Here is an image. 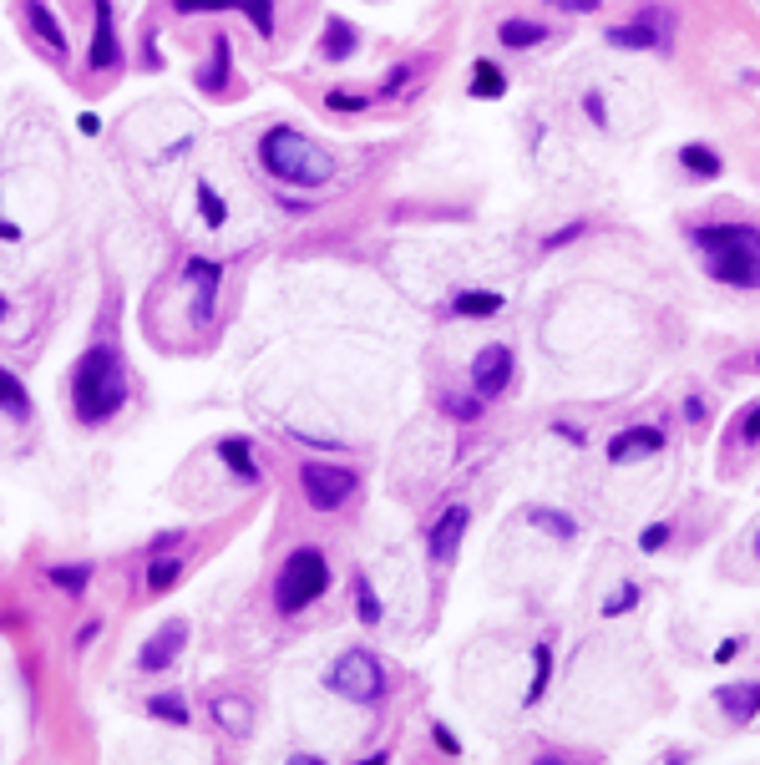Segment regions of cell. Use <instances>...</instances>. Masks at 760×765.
Returning <instances> with one entry per match:
<instances>
[{
  "label": "cell",
  "instance_id": "1",
  "mask_svg": "<svg viewBox=\"0 0 760 765\" xmlns=\"http://www.w3.org/2000/svg\"><path fill=\"white\" fill-rule=\"evenodd\" d=\"M695 244L705 249L710 279L735 289H760V228L750 223H700Z\"/></svg>",
  "mask_w": 760,
  "mask_h": 765
},
{
  "label": "cell",
  "instance_id": "2",
  "mask_svg": "<svg viewBox=\"0 0 760 765\" xmlns=\"http://www.w3.org/2000/svg\"><path fill=\"white\" fill-rule=\"evenodd\" d=\"M259 163L269 168V178L294 183V188H325L335 178V158H330L320 142H310L304 132H294V127H269L264 132Z\"/></svg>",
  "mask_w": 760,
  "mask_h": 765
},
{
  "label": "cell",
  "instance_id": "3",
  "mask_svg": "<svg viewBox=\"0 0 760 765\" xmlns=\"http://www.w3.org/2000/svg\"><path fill=\"white\" fill-rule=\"evenodd\" d=\"M127 401V380H122V360L112 345H97L82 355V365H76V380H71V406L76 416H82L87 426H102L122 411Z\"/></svg>",
  "mask_w": 760,
  "mask_h": 765
},
{
  "label": "cell",
  "instance_id": "4",
  "mask_svg": "<svg viewBox=\"0 0 760 765\" xmlns=\"http://www.w3.org/2000/svg\"><path fill=\"white\" fill-rule=\"evenodd\" d=\"M325 588H330V563H325V553L299 548V553L284 563V573H279V608H284V614H299V608H310Z\"/></svg>",
  "mask_w": 760,
  "mask_h": 765
},
{
  "label": "cell",
  "instance_id": "5",
  "mask_svg": "<svg viewBox=\"0 0 760 765\" xmlns=\"http://www.w3.org/2000/svg\"><path fill=\"white\" fill-rule=\"evenodd\" d=\"M330 690L345 695V700H355V705H370V700L386 695V669H380L375 654L350 649V654H340L335 669H330Z\"/></svg>",
  "mask_w": 760,
  "mask_h": 765
},
{
  "label": "cell",
  "instance_id": "6",
  "mask_svg": "<svg viewBox=\"0 0 760 765\" xmlns=\"http://www.w3.org/2000/svg\"><path fill=\"white\" fill-rule=\"evenodd\" d=\"M299 487H304V502L315 512H335L355 497V472L350 467H325V462H310L299 472Z\"/></svg>",
  "mask_w": 760,
  "mask_h": 765
},
{
  "label": "cell",
  "instance_id": "7",
  "mask_svg": "<svg viewBox=\"0 0 760 765\" xmlns=\"http://www.w3.org/2000/svg\"><path fill=\"white\" fill-rule=\"evenodd\" d=\"M608 46H619V51H659L669 46V16L664 11H644L624 26H608Z\"/></svg>",
  "mask_w": 760,
  "mask_h": 765
},
{
  "label": "cell",
  "instance_id": "8",
  "mask_svg": "<svg viewBox=\"0 0 760 765\" xmlns=\"http://www.w3.org/2000/svg\"><path fill=\"white\" fill-rule=\"evenodd\" d=\"M507 380H512V350H507V345H487V350L472 360V391H477L482 401H492V396L507 391Z\"/></svg>",
  "mask_w": 760,
  "mask_h": 765
},
{
  "label": "cell",
  "instance_id": "9",
  "mask_svg": "<svg viewBox=\"0 0 760 765\" xmlns=\"http://www.w3.org/2000/svg\"><path fill=\"white\" fill-rule=\"evenodd\" d=\"M92 21H97V31H92V51H87V66H97V71H112V66H122L117 21H112V6H107V0H92Z\"/></svg>",
  "mask_w": 760,
  "mask_h": 765
},
{
  "label": "cell",
  "instance_id": "10",
  "mask_svg": "<svg viewBox=\"0 0 760 765\" xmlns=\"http://www.w3.org/2000/svg\"><path fill=\"white\" fill-rule=\"evenodd\" d=\"M173 6L183 16H193V11H244L264 41L274 36V0H173Z\"/></svg>",
  "mask_w": 760,
  "mask_h": 765
},
{
  "label": "cell",
  "instance_id": "11",
  "mask_svg": "<svg viewBox=\"0 0 760 765\" xmlns=\"http://www.w3.org/2000/svg\"><path fill=\"white\" fill-rule=\"evenodd\" d=\"M183 644H188V629H183V624H163L158 634H152V639L142 644L137 664H142L147 674H158V669H168V664L183 654Z\"/></svg>",
  "mask_w": 760,
  "mask_h": 765
},
{
  "label": "cell",
  "instance_id": "12",
  "mask_svg": "<svg viewBox=\"0 0 760 765\" xmlns=\"http://www.w3.org/2000/svg\"><path fill=\"white\" fill-rule=\"evenodd\" d=\"M664 446V431L659 426H629L608 441V462H634V456H654Z\"/></svg>",
  "mask_w": 760,
  "mask_h": 765
},
{
  "label": "cell",
  "instance_id": "13",
  "mask_svg": "<svg viewBox=\"0 0 760 765\" xmlns=\"http://www.w3.org/2000/svg\"><path fill=\"white\" fill-rule=\"evenodd\" d=\"M462 532H467V507H446V517L431 527V558L451 563L456 548H462Z\"/></svg>",
  "mask_w": 760,
  "mask_h": 765
},
{
  "label": "cell",
  "instance_id": "14",
  "mask_svg": "<svg viewBox=\"0 0 760 765\" xmlns=\"http://www.w3.org/2000/svg\"><path fill=\"white\" fill-rule=\"evenodd\" d=\"M26 26H31V36L46 46V56H51V61H66V51H71V46H66V36H61L56 16L41 6V0H26Z\"/></svg>",
  "mask_w": 760,
  "mask_h": 765
},
{
  "label": "cell",
  "instance_id": "15",
  "mask_svg": "<svg viewBox=\"0 0 760 765\" xmlns=\"http://www.w3.org/2000/svg\"><path fill=\"white\" fill-rule=\"evenodd\" d=\"M715 700H720V710H725V715L750 720V715H760V679H745V684H720Z\"/></svg>",
  "mask_w": 760,
  "mask_h": 765
},
{
  "label": "cell",
  "instance_id": "16",
  "mask_svg": "<svg viewBox=\"0 0 760 765\" xmlns=\"http://www.w3.org/2000/svg\"><path fill=\"white\" fill-rule=\"evenodd\" d=\"M218 264L213 259H193L188 264V279L198 284V304H193V320H208V310H213V294H218Z\"/></svg>",
  "mask_w": 760,
  "mask_h": 765
},
{
  "label": "cell",
  "instance_id": "17",
  "mask_svg": "<svg viewBox=\"0 0 760 765\" xmlns=\"http://www.w3.org/2000/svg\"><path fill=\"white\" fill-rule=\"evenodd\" d=\"M0 411H6L11 421H31V396H26V386L11 370H0Z\"/></svg>",
  "mask_w": 760,
  "mask_h": 765
},
{
  "label": "cell",
  "instance_id": "18",
  "mask_svg": "<svg viewBox=\"0 0 760 765\" xmlns=\"http://www.w3.org/2000/svg\"><path fill=\"white\" fill-rule=\"evenodd\" d=\"M679 163L690 168V173H700V178H720V173H725L720 152H715V147H705V142H690V147H679Z\"/></svg>",
  "mask_w": 760,
  "mask_h": 765
},
{
  "label": "cell",
  "instance_id": "19",
  "mask_svg": "<svg viewBox=\"0 0 760 765\" xmlns=\"http://www.w3.org/2000/svg\"><path fill=\"white\" fill-rule=\"evenodd\" d=\"M497 36H502V46L522 51V46H538V41H548V26H538V21H502V26H497Z\"/></svg>",
  "mask_w": 760,
  "mask_h": 765
},
{
  "label": "cell",
  "instance_id": "20",
  "mask_svg": "<svg viewBox=\"0 0 760 765\" xmlns=\"http://www.w3.org/2000/svg\"><path fill=\"white\" fill-rule=\"evenodd\" d=\"M456 315H467V320H487V315H497L502 310V294H482V289H467V294H456V304H451Z\"/></svg>",
  "mask_w": 760,
  "mask_h": 765
},
{
  "label": "cell",
  "instance_id": "21",
  "mask_svg": "<svg viewBox=\"0 0 760 765\" xmlns=\"http://www.w3.org/2000/svg\"><path fill=\"white\" fill-rule=\"evenodd\" d=\"M198 87L203 92H223L228 87V41L223 36H213V61H208V71H198Z\"/></svg>",
  "mask_w": 760,
  "mask_h": 765
},
{
  "label": "cell",
  "instance_id": "22",
  "mask_svg": "<svg viewBox=\"0 0 760 765\" xmlns=\"http://www.w3.org/2000/svg\"><path fill=\"white\" fill-rule=\"evenodd\" d=\"M218 456L228 467H234V477H244V482H259V467H254V451L244 446V441H223L218 446Z\"/></svg>",
  "mask_w": 760,
  "mask_h": 765
},
{
  "label": "cell",
  "instance_id": "23",
  "mask_svg": "<svg viewBox=\"0 0 760 765\" xmlns=\"http://www.w3.org/2000/svg\"><path fill=\"white\" fill-rule=\"evenodd\" d=\"M350 51H355V31H350V21L335 16V21L325 26V61H345Z\"/></svg>",
  "mask_w": 760,
  "mask_h": 765
},
{
  "label": "cell",
  "instance_id": "24",
  "mask_svg": "<svg viewBox=\"0 0 760 765\" xmlns=\"http://www.w3.org/2000/svg\"><path fill=\"white\" fill-rule=\"evenodd\" d=\"M502 92H507V76L492 61H477V71H472V97H502Z\"/></svg>",
  "mask_w": 760,
  "mask_h": 765
},
{
  "label": "cell",
  "instance_id": "25",
  "mask_svg": "<svg viewBox=\"0 0 760 765\" xmlns=\"http://www.w3.org/2000/svg\"><path fill=\"white\" fill-rule=\"evenodd\" d=\"M213 710H218V725H223L228 735H244V730H249V705H239V700H218Z\"/></svg>",
  "mask_w": 760,
  "mask_h": 765
},
{
  "label": "cell",
  "instance_id": "26",
  "mask_svg": "<svg viewBox=\"0 0 760 765\" xmlns=\"http://www.w3.org/2000/svg\"><path fill=\"white\" fill-rule=\"evenodd\" d=\"M532 664H538V674H532V690H527V700H543L548 679H553V649H548V644H538V649H532Z\"/></svg>",
  "mask_w": 760,
  "mask_h": 765
},
{
  "label": "cell",
  "instance_id": "27",
  "mask_svg": "<svg viewBox=\"0 0 760 765\" xmlns=\"http://www.w3.org/2000/svg\"><path fill=\"white\" fill-rule=\"evenodd\" d=\"M527 522H538V527H548V532H553V538H573V532H578V527H573V517H558L553 507H532V512H527Z\"/></svg>",
  "mask_w": 760,
  "mask_h": 765
},
{
  "label": "cell",
  "instance_id": "28",
  "mask_svg": "<svg viewBox=\"0 0 760 765\" xmlns=\"http://www.w3.org/2000/svg\"><path fill=\"white\" fill-rule=\"evenodd\" d=\"M355 614H360V624H380V598L365 578H355Z\"/></svg>",
  "mask_w": 760,
  "mask_h": 765
},
{
  "label": "cell",
  "instance_id": "29",
  "mask_svg": "<svg viewBox=\"0 0 760 765\" xmlns=\"http://www.w3.org/2000/svg\"><path fill=\"white\" fill-rule=\"evenodd\" d=\"M198 208H203V218H208V228H223L228 223V203L218 198V188H198Z\"/></svg>",
  "mask_w": 760,
  "mask_h": 765
},
{
  "label": "cell",
  "instance_id": "30",
  "mask_svg": "<svg viewBox=\"0 0 760 765\" xmlns=\"http://www.w3.org/2000/svg\"><path fill=\"white\" fill-rule=\"evenodd\" d=\"M147 710L158 715V720H168V725H188V705H183L178 695H158V700H152Z\"/></svg>",
  "mask_w": 760,
  "mask_h": 765
},
{
  "label": "cell",
  "instance_id": "31",
  "mask_svg": "<svg viewBox=\"0 0 760 765\" xmlns=\"http://www.w3.org/2000/svg\"><path fill=\"white\" fill-rule=\"evenodd\" d=\"M46 578H51L56 588H66V593H82V588L92 583V568H51Z\"/></svg>",
  "mask_w": 760,
  "mask_h": 765
},
{
  "label": "cell",
  "instance_id": "32",
  "mask_svg": "<svg viewBox=\"0 0 760 765\" xmlns=\"http://www.w3.org/2000/svg\"><path fill=\"white\" fill-rule=\"evenodd\" d=\"M173 578H178V563H173V558H168V563L158 558V563L147 568V588H152V593H163V588H168Z\"/></svg>",
  "mask_w": 760,
  "mask_h": 765
},
{
  "label": "cell",
  "instance_id": "33",
  "mask_svg": "<svg viewBox=\"0 0 760 765\" xmlns=\"http://www.w3.org/2000/svg\"><path fill=\"white\" fill-rule=\"evenodd\" d=\"M634 603H639V588H634V583H624L614 603H603V614H608V619H619V614H629Z\"/></svg>",
  "mask_w": 760,
  "mask_h": 765
},
{
  "label": "cell",
  "instance_id": "34",
  "mask_svg": "<svg viewBox=\"0 0 760 765\" xmlns=\"http://www.w3.org/2000/svg\"><path fill=\"white\" fill-rule=\"evenodd\" d=\"M664 543H669V527H664V522H654V527H644V538H639V548H644V553H659Z\"/></svg>",
  "mask_w": 760,
  "mask_h": 765
},
{
  "label": "cell",
  "instance_id": "35",
  "mask_svg": "<svg viewBox=\"0 0 760 765\" xmlns=\"http://www.w3.org/2000/svg\"><path fill=\"white\" fill-rule=\"evenodd\" d=\"M325 107H335V112H365L370 102H365V97H350V92H330Z\"/></svg>",
  "mask_w": 760,
  "mask_h": 765
},
{
  "label": "cell",
  "instance_id": "36",
  "mask_svg": "<svg viewBox=\"0 0 760 765\" xmlns=\"http://www.w3.org/2000/svg\"><path fill=\"white\" fill-rule=\"evenodd\" d=\"M553 11H573V16H593L598 11V0H548Z\"/></svg>",
  "mask_w": 760,
  "mask_h": 765
},
{
  "label": "cell",
  "instance_id": "37",
  "mask_svg": "<svg viewBox=\"0 0 760 765\" xmlns=\"http://www.w3.org/2000/svg\"><path fill=\"white\" fill-rule=\"evenodd\" d=\"M477 401H482V396H477ZM477 401H462V396H446L441 406H446L451 416H462V421H472V416H477Z\"/></svg>",
  "mask_w": 760,
  "mask_h": 765
},
{
  "label": "cell",
  "instance_id": "38",
  "mask_svg": "<svg viewBox=\"0 0 760 765\" xmlns=\"http://www.w3.org/2000/svg\"><path fill=\"white\" fill-rule=\"evenodd\" d=\"M740 436H745L750 446L760 441V406H750V411H745V421H740Z\"/></svg>",
  "mask_w": 760,
  "mask_h": 765
},
{
  "label": "cell",
  "instance_id": "39",
  "mask_svg": "<svg viewBox=\"0 0 760 765\" xmlns=\"http://www.w3.org/2000/svg\"><path fill=\"white\" fill-rule=\"evenodd\" d=\"M578 234H583V223H568L563 234H553V239H548V249H558V244H568V239H578Z\"/></svg>",
  "mask_w": 760,
  "mask_h": 765
},
{
  "label": "cell",
  "instance_id": "40",
  "mask_svg": "<svg viewBox=\"0 0 760 765\" xmlns=\"http://www.w3.org/2000/svg\"><path fill=\"white\" fill-rule=\"evenodd\" d=\"M436 745H441L446 755H456V750H462V745H456V735H446V725H436Z\"/></svg>",
  "mask_w": 760,
  "mask_h": 765
},
{
  "label": "cell",
  "instance_id": "41",
  "mask_svg": "<svg viewBox=\"0 0 760 765\" xmlns=\"http://www.w3.org/2000/svg\"><path fill=\"white\" fill-rule=\"evenodd\" d=\"M735 654H740V644H735V639H725V644H720V649H715V659H720V664H730V659H735Z\"/></svg>",
  "mask_w": 760,
  "mask_h": 765
},
{
  "label": "cell",
  "instance_id": "42",
  "mask_svg": "<svg viewBox=\"0 0 760 765\" xmlns=\"http://www.w3.org/2000/svg\"><path fill=\"white\" fill-rule=\"evenodd\" d=\"M588 117L603 127V102H598V92H588Z\"/></svg>",
  "mask_w": 760,
  "mask_h": 765
},
{
  "label": "cell",
  "instance_id": "43",
  "mask_svg": "<svg viewBox=\"0 0 760 765\" xmlns=\"http://www.w3.org/2000/svg\"><path fill=\"white\" fill-rule=\"evenodd\" d=\"M0 239H6V244H16V239H21V228H16V223H6V218H0Z\"/></svg>",
  "mask_w": 760,
  "mask_h": 765
},
{
  "label": "cell",
  "instance_id": "44",
  "mask_svg": "<svg viewBox=\"0 0 760 765\" xmlns=\"http://www.w3.org/2000/svg\"><path fill=\"white\" fill-rule=\"evenodd\" d=\"M0 320H6V299H0Z\"/></svg>",
  "mask_w": 760,
  "mask_h": 765
},
{
  "label": "cell",
  "instance_id": "45",
  "mask_svg": "<svg viewBox=\"0 0 760 765\" xmlns=\"http://www.w3.org/2000/svg\"><path fill=\"white\" fill-rule=\"evenodd\" d=\"M755 553H760V538H755Z\"/></svg>",
  "mask_w": 760,
  "mask_h": 765
},
{
  "label": "cell",
  "instance_id": "46",
  "mask_svg": "<svg viewBox=\"0 0 760 765\" xmlns=\"http://www.w3.org/2000/svg\"><path fill=\"white\" fill-rule=\"evenodd\" d=\"M755 365H760V355H755Z\"/></svg>",
  "mask_w": 760,
  "mask_h": 765
}]
</instances>
